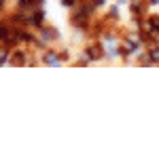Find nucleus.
I'll list each match as a JSON object with an SVG mask.
<instances>
[{"instance_id": "nucleus-3", "label": "nucleus", "mask_w": 159, "mask_h": 156, "mask_svg": "<svg viewBox=\"0 0 159 156\" xmlns=\"http://www.w3.org/2000/svg\"><path fill=\"white\" fill-rule=\"evenodd\" d=\"M142 9H144V6H142L140 2H134V4H132V13H136V15H140V13H142Z\"/></svg>"}, {"instance_id": "nucleus-2", "label": "nucleus", "mask_w": 159, "mask_h": 156, "mask_svg": "<svg viewBox=\"0 0 159 156\" xmlns=\"http://www.w3.org/2000/svg\"><path fill=\"white\" fill-rule=\"evenodd\" d=\"M148 61L153 63V61H159V47H148Z\"/></svg>"}, {"instance_id": "nucleus-1", "label": "nucleus", "mask_w": 159, "mask_h": 156, "mask_svg": "<svg viewBox=\"0 0 159 156\" xmlns=\"http://www.w3.org/2000/svg\"><path fill=\"white\" fill-rule=\"evenodd\" d=\"M40 63H45V65H61L60 51H55V48L45 47V51L40 53Z\"/></svg>"}, {"instance_id": "nucleus-4", "label": "nucleus", "mask_w": 159, "mask_h": 156, "mask_svg": "<svg viewBox=\"0 0 159 156\" xmlns=\"http://www.w3.org/2000/svg\"><path fill=\"white\" fill-rule=\"evenodd\" d=\"M76 2H79V0H61V4H64V6H74Z\"/></svg>"}]
</instances>
